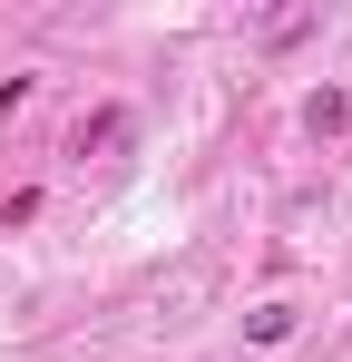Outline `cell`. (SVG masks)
I'll return each mask as SVG.
<instances>
[{"label": "cell", "instance_id": "1", "mask_svg": "<svg viewBox=\"0 0 352 362\" xmlns=\"http://www.w3.org/2000/svg\"><path fill=\"white\" fill-rule=\"evenodd\" d=\"M343 118H352L343 88H313V98H303V127H313V137H343Z\"/></svg>", "mask_w": 352, "mask_h": 362}, {"label": "cell", "instance_id": "2", "mask_svg": "<svg viewBox=\"0 0 352 362\" xmlns=\"http://www.w3.org/2000/svg\"><path fill=\"white\" fill-rule=\"evenodd\" d=\"M245 333H254V343H284V333H293V303H254Z\"/></svg>", "mask_w": 352, "mask_h": 362}]
</instances>
